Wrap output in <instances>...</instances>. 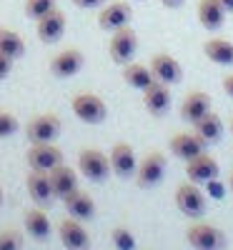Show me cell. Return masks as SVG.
<instances>
[{
  "instance_id": "1",
  "label": "cell",
  "mask_w": 233,
  "mask_h": 250,
  "mask_svg": "<svg viewBox=\"0 0 233 250\" xmlns=\"http://www.w3.org/2000/svg\"><path fill=\"white\" fill-rule=\"evenodd\" d=\"M70 108L78 120L88 123V125H100L108 118V108H105L103 98H98L95 93H78L70 103Z\"/></svg>"
},
{
  "instance_id": "2",
  "label": "cell",
  "mask_w": 233,
  "mask_h": 250,
  "mask_svg": "<svg viewBox=\"0 0 233 250\" xmlns=\"http://www.w3.org/2000/svg\"><path fill=\"white\" fill-rule=\"evenodd\" d=\"M138 50V35L131 25H125L120 30L113 33L111 43H108V55L113 62H118V65H128V62H133V55Z\"/></svg>"
},
{
  "instance_id": "3",
  "label": "cell",
  "mask_w": 233,
  "mask_h": 250,
  "mask_svg": "<svg viewBox=\"0 0 233 250\" xmlns=\"http://www.w3.org/2000/svg\"><path fill=\"white\" fill-rule=\"evenodd\" d=\"M176 205H178V210L186 215V218H203L206 213V195L198 190V185L196 183H181L176 188Z\"/></svg>"
},
{
  "instance_id": "4",
  "label": "cell",
  "mask_w": 233,
  "mask_h": 250,
  "mask_svg": "<svg viewBox=\"0 0 233 250\" xmlns=\"http://www.w3.org/2000/svg\"><path fill=\"white\" fill-rule=\"evenodd\" d=\"M186 240L196 250H223L226 248V235L216 225L208 223H196L186 230Z\"/></svg>"
},
{
  "instance_id": "5",
  "label": "cell",
  "mask_w": 233,
  "mask_h": 250,
  "mask_svg": "<svg viewBox=\"0 0 233 250\" xmlns=\"http://www.w3.org/2000/svg\"><path fill=\"white\" fill-rule=\"evenodd\" d=\"M78 168H80V173L86 175L88 180H93V183H103L105 178L111 175V158L108 155H103L100 150H93V148H88V150H80V155H78Z\"/></svg>"
},
{
  "instance_id": "6",
  "label": "cell",
  "mask_w": 233,
  "mask_h": 250,
  "mask_svg": "<svg viewBox=\"0 0 233 250\" xmlns=\"http://www.w3.org/2000/svg\"><path fill=\"white\" fill-rule=\"evenodd\" d=\"M221 173V165L213 155H208L206 150L196 158L186 160V175L190 183H213Z\"/></svg>"
},
{
  "instance_id": "7",
  "label": "cell",
  "mask_w": 233,
  "mask_h": 250,
  "mask_svg": "<svg viewBox=\"0 0 233 250\" xmlns=\"http://www.w3.org/2000/svg\"><path fill=\"white\" fill-rule=\"evenodd\" d=\"M165 175V155L163 153H148L136 170V183L138 188H153L163 180Z\"/></svg>"
},
{
  "instance_id": "8",
  "label": "cell",
  "mask_w": 233,
  "mask_h": 250,
  "mask_svg": "<svg viewBox=\"0 0 233 250\" xmlns=\"http://www.w3.org/2000/svg\"><path fill=\"white\" fill-rule=\"evenodd\" d=\"M151 73L158 83H165V85H176V83H181L183 78V68H181V62L173 58V55H168V53H156L151 58Z\"/></svg>"
},
{
  "instance_id": "9",
  "label": "cell",
  "mask_w": 233,
  "mask_h": 250,
  "mask_svg": "<svg viewBox=\"0 0 233 250\" xmlns=\"http://www.w3.org/2000/svg\"><path fill=\"white\" fill-rule=\"evenodd\" d=\"M111 168L118 178L128 180V178H136V170H138V158L133 153V148L128 143H116L111 148Z\"/></svg>"
},
{
  "instance_id": "10",
  "label": "cell",
  "mask_w": 233,
  "mask_h": 250,
  "mask_svg": "<svg viewBox=\"0 0 233 250\" xmlns=\"http://www.w3.org/2000/svg\"><path fill=\"white\" fill-rule=\"evenodd\" d=\"M58 235H60V243L66 245V250H88V248H91V235H88V230H86V228L80 225V220H75V218L60 220Z\"/></svg>"
},
{
  "instance_id": "11",
  "label": "cell",
  "mask_w": 233,
  "mask_h": 250,
  "mask_svg": "<svg viewBox=\"0 0 233 250\" xmlns=\"http://www.w3.org/2000/svg\"><path fill=\"white\" fill-rule=\"evenodd\" d=\"M131 18H133L131 5H128V3H123V0H116V3H108V5L100 10V15H98V25H100L103 30L116 33V30H120V28L128 25V23H131Z\"/></svg>"
},
{
  "instance_id": "12",
  "label": "cell",
  "mask_w": 233,
  "mask_h": 250,
  "mask_svg": "<svg viewBox=\"0 0 233 250\" xmlns=\"http://www.w3.org/2000/svg\"><path fill=\"white\" fill-rule=\"evenodd\" d=\"M58 135H60V120L53 113L38 115L28 123V140L33 145L35 143H53Z\"/></svg>"
},
{
  "instance_id": "13",
  "label": "cell",
  "mask_w": 233,
  "mask_h": 250,
  "mask_svg": "<svg viewBox=\"0 0 233 250\" xmlns=\"http://www.w3.org/2000/svg\"><path fill=\"white\" fill-rule=\"evenodd\" d=\"M206 140L198 135V133H176L171 138V143H168V148H171V153L178 158V160H190V158H196L206 150Z\"/></svg>"
},
{
  "instance_id": "14",
  "label": "cell",
  "mask_w": 233,
  "mask_h": 250,
  "mask_svg": "<svg viewBox=\"0 0 233 250\" xmlns=\"http://www.w3.org/2000/svg\"><path fill=\"white\" fill-rule=\"evenodd\" d=\"M83 65H86V58H83V53L78 48H66L60 50L53 60H50V73L55 78H73L75 73L83 70Z\"/></svg>"
},
{
  "instance_id": "15",
  "label": "cell",
  "mask_w": 233,
  "mask_h": 250,
  "mask_svg": "<svg viewBox=\"0 0 233 250\" xmlns=\"http://www.w3.org/2000/svg\"><path fill=\"white\" fill-rule=\"evenodd\" d=\"M28 163L33 170H43V173H50L55 165L63 163V153L50 143H35L33 148L28 150Z\"/></svg>"
},
{
  "instance_id": "16",
  "label": "cell",
  "mask_w": 233,
  "mask_h": 250,
  "mask_svg": "<svg viewBox=\"0 0 233 250\" xmlns=\"http://www.w3.org/2000/svg\"><path fill=\"white\" fill-rule=\"evenodd\" d=\"M35 33L38 38L43 40V43H58V40L63 38V33H66V15H63V10L53 8L50 13H46L40 20H35Z\"/></svg>"
},
{
  "instance_id": "17",
  "label": "cell",
  "mask_w": 233,
  "mask_h": 250,
  "mask_svg": "<svg viewBox=\"0 0 233 250\" xmlns=\"http://www.w3.org/2000/svg\"><path fill=\"white\" fill-rule=\"evenodd\" d=\"M28 185V195L33 198V203H38L40 208H50L53 200H55V190L50 185V175L43 173V170H33L25 180Z\"/></svg>"
},
{
  "instance_id": "18",
  "label": "cell",
  "mask_w": 233,
  "mask_h": 250,
  "mask_svg": "<svg viewBox=\"0 0 233 250\" xmlns=\"http://www.w3.org/2000/svg\"><path fill=\"white\" fill-rule=\"evenodd\" d=\"M48 175H50V185H53L58 200H66L68 195H73L75 190H80V188H78V173L73 168H68V165H63V163L55 165Z\"/></svg>"
},
{
  "instance_id": "19",
  "label": "cell",
  "mask_w": 233,
  "mask_h": 250,
  "mask_svg": "<svg viewBox=\"0 0 233 250\" xmlns=\"http://www.w3.org/2000/svg\"><path fill=\"white\" fill-rule=\"evenodd\" d=\"M143 103H145V110L161 118L168 113V108H171V90H168L165 83H153L151 88H145L143 90Z\"/></svg>"
},
{
  "instance_id": "20",
  "label": "cell",
  "mask_w": 233,
  "mask_h": 250,
  "mask_svg": "<svg viewBox=\"0 0 233 250\" xmlns=\"http://www.w3.org/2000/svg\"><path fill=\"white\" fill-rule=\"evenodd\" d=\"M198 23L206 30H221L226 23V10L221 0H198Z\"/></svg>"
},
{
  "instance_id": "21",
  "label": "cell",
  "mask_w": 233,
  "mask_h": 250,
  "mask_svg": "<svg viewBox=\"0 0 233 250\" xmlns=\"http://www.w3.org/2000/svg\"><path fill=\"white\" fill-rule=\"evenodd\" d=\"M206 113H210V98L201 90L196 93H188L183 98V105H181V118L188 123H198Z\"/></svg>"
},
{
  "instance_id": "22",
  "label": "cell",
  "mask_w": 233,
  "mask_h": 250,
  "mask_svg": "<svg viewBox=\"0 0 233 250\" xmlns=\"http://www.w3.org/2000/svg\"><path fill=\"white\" fill-rule=\"evenodd\" d=\"M203 53L210 62H216V65H226L231 68L233 65V43L226 38H210L203 43Z\"/></svg>"
},
{
  "instance_id": "23",
  "label": "cell",
  "mask_w": 233,
  "mask_h": 250,
  "mask_svg": "<svg viewBox=\"0 0 233 250\" xmlns=\"http://www.w3.org/2000/svg\"><path fill=\"white\" fill-rule=\"evenodd\" d=\"M63 203H66L68 215L75 218V220H91V218L95 215V203H93V198H91L88 193H83V190H75L73 195H68Z\"/></svg>"
},
{
  "instance_id": "24",
  "label": "cell",
  "mask_w": 233,
  "mask_h": 250,
  "mask_svg": "<svg viewBox=\"0 0 233 250\" xmlns=\"http://www.w3.org/2000/svg\"><path fill=\"white\" fill-rule=\"evenodd\" d=\"M25 230L33 240H48L50 238V220H48L43 208H35V210L25 213Z\"/></svg>"
},
{
  "instance_id": "25",
  "label": "cell",
  "mask_w": 233,
  "mask_h": 250,
  "mask_svg": "<svg viewBox=\"0 0 233 250\" xmlns=\"http://www.w3.org/2000/svg\"><path fill=\"white\" fill-rule=\"evenodd\" d=\"M123 80L128 83L131 88H136V90H145V88H151L156 83L151 68L138 65V62H128V65H123Z\"/></svg>"
},
{
  "instance_id": "26",
  "label": "cell",
  "mask_w": 233,
  "mask_h": 250,
  "mask_svg": "<svg viewBox=\"0 0 233 250\" xmlns=\"http://www.w3.org/2000/svg\"><path fill=\"white\" fill-rule=\"evenodd\" d=\"M193 128H196V133L206 140V143H218L221 140V135H223V120L210 110V113H206L198 123H193Z\"/></svg>"
},
{
  "instance_id": "27",
  "label": "cell",
  "mask_w": 233,
  "mask_h": 250,
  "mask_svg": "<svg viewBox=\"0 0 233 250\" xmlns=\"http://www.w3.org/2000/svg\"><path fill=\"white\" fill-rule=\"evenodd\" d=\"M0 53L8 55V58H23L25 55V40L20 38L15 30L8 28H0Z\"/></svg>"
},
{
  "instance_id": "28",
  "label": "cell",
  "mask_w": 233,
  "mask_h": 250,
  "mask_svg": "<svg viewBox=\"0 0 233 250\" xmlns=\"http://www.w3.org/2000/svg\"><path fill=\"white\" fill-rule=\"evenodd\" d=\"M53 8H55V0H25V15L30 20H40Z\"/></svg>"
},
{
  "instance_id": "29",
  "label": "cell",
  "mask_w": 233,
  "mask_h": 250,
  "mask_svg": "<svg viewBox=\"0 0 233 250\" xmlns=\"http://www.w3.org/2000/svg\"><path fill=\"white\" fill-rule=\"evenodd\" d=\"M111 238H113V243H116V248L118 250H136V238L125 230V228H113V233H111Z\"/></svg>"
},
{
  "instance_id": "30",
  "label": "cell",
  "mask_w": 233,
  "mask_h": 250,
  "mask_svg": "<svg viewBox=\"0 0 233 250\" xmlns=\"http://www.w3.org/2000/svg\"><path fill=\"white\" fill-rule=\"evenodd\" d=\"M18 128H20L18 118H15V115H10V113H5V110H0V138L13 135Z\"/></svg>"
},
{
  "instance_id": "31",
  "label": "cell",
  "mask_w": 233,
  "mask_h": 250,
  "mask_svg": "<svg viewBox=\"0 0 233 250\" xmlns=\"http://www.w3.org/2000/svg\"><path fill=\"white\" fill-rule=\"evenodd\" d=\"M0 250H20V235L13 230L0 233Z\"/></svg>"
},
{
  "instance_id": "32",
  "label": "cell",
  "mask_w": 233,
  "mask_h": 250,
  "mask_svg": "<svg viewBox=\"0 0 233 250\" xmlns=\"http://www.w3.org/2000/svg\"><path fill=\"white\" fill-rule=\"evenodd\" d=\"M10 70H13V58L0 53V80H5L10 75Z\"/></svg>"
},
{
  "instance_id": "33",
  "label": "cell",
  "mask_w": 233,
  "mask_h": 250,
  "mask_svg": "<svg viewBox=\"0 0 233 250\" xmlns=\"http://www.w3.org/2000/svg\"><path fill=\"white\" fill-rule=\"evenodd\" d=\"M105 0H73V5H78V8H86V10H91V8H98V5H103Z\"/></svg>"
},
{
  "instance_id": "34",
  "label": "cell",
  "mask_w": 233,
  "mask_h": 250,
  "mask_svg": "<svg viewBox=\"0 0 233 250\" xmlns=\"http://www.w3.org/2000/svg\"><path fill=\"white\" fill-rule=\"evenodd\" d=\"M223 90H226V95H228V98H233V73L223 78Z\"/></svg>"
},
{
  "instance_id": "35",
  "label": "cell",
  "mask_w": 233,
  "mask_h": 250,
  "mask_svg": "<svg viewBox=\"0 0 233 250\" xmlns=\"http://www.w3.org/2000/svg\"><path fill=\"white\" fill-rule=\"evenodd\" d=\"M161 3H163L165 8H181V5L186 3V0H161Z\"/></svg>"
},
{
  "instance_id": "36",
  "label": "cell",
  "mask_w": 233,
  "mask_h": 250,
  "mask_svg": "<svg viewBox=\"0 0 233 250\" xmlns=\"http://www.w3.org/2000/svg\"><path fill=\"white\" fill-rule=\"evenodd\" d=\"M221 5H223L226 13H233V0H221Z\"/></svg>"
},
{
  "instance_id": "37",
  "label": "cell",
  "mask_w": 233,
  "mask_h": 250,
  "mask_svg": "<svg viewBox=\"0 0 233 250\" xmlns=\"http://www.w3.org/2000/svg\"><path fill=\"white\" fill-rule=\"evenodd\" d=\"M228 190L233 193V173H231V178H228Z\"/></svg>"
},
{
  "instance_id": "38",
  "label": "cell",
  "mask_w": 233,
  "mask_h": 250,
  "mask_svg": "<svg viewBox=\"0 0 233 250\" xmlns=\"http://www.w3.org/2000/svg\"><path fill=\"white\" fill-rule=\"evenodd\" d=\"M0 205H3V188H0Z\"/></svg>"
},
{
  "instance_id": "39",
  "label": "cell",
  "mask_w": 233,
  "mask_h": 250,
  "mask_svg": "<svg viewBox=\"0 0 233 250\" xmlns=\"http://www.w3.org/2000/svg\"><path fill=\"white\" fill-rule=\"evenodd\" d=\"M231 133H233V118H231Z\"/></svg>"
}]
</instances>
